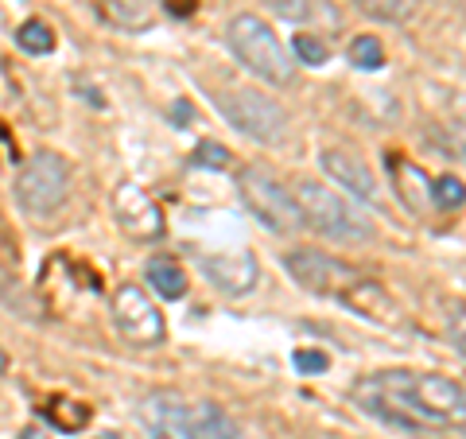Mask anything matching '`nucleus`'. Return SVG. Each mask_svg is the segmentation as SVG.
<instances>
[{"label":"nucleus","mask_w":466,"mask_h":439,"mask_svg":"<svg viewBox=\"0 0 466 439\" xmlns=\"http://www.w3.org/2000/svg\"><path fill=\"white\" fill-rule=\"evenodd\" d=\"M361 413L404 432H462L466 435V385L440 373H370L350 389Z\"/></svg>","instance_id":"f257e3e1"},{"label":"nucleus","mask_w":466,"mask_h":439,"mask_svg":"<svg viewBox=\"0 0 466 439\" xmlns=\"http://www.w3.org/2000/svg\"><path fill=\"white\" fill-rule=\"evenodd\" d=\"M284 272L296 281L303 291L311 296H327V300H339L346 307H354L358 315L373 319V323H389V327H400V307L389 300V291L361 276L358 269H350L346 260L330 257V253H319V249H291L284 253Z\"/></svg>","instance_id":"f03ea898"},{"label":"nucleus","mask_w":466,"mask_h":439,"mask_svg":"<svg viewBox=\"0 0 466 439\" xmlns=\"http://www.w3.org/2000/svg\"><path fill=\"white\" fill-rule=\"evenodd\" d=\"M291 195H296L303 226H311L315 233H323V238L342 241V245H358V241L373 238V222H370V218L361 214L350 199H342L339 191H327V183L299 179L296 187H291Z\"/></svg>","instance_id":"7ed1b4c3"},{"label":"nucleus","mask_w":466,"mask_h":439,"mask_svg":"<svg viewBox=\"0 0 466 439\" xmlns=\"http://www.w3.org/2000/svg\"><path fill=\"white\" fill-rule=\"evenodd\" d=\"M226 39H229V51L241 58V66H249L257 78H265L268 86H291V78H296V58L288 55L280 36L260 16H249V12L233 16L226 27Z\"/></svg>","instance_id":"20e7f679"},{"label":"nucleus","mask_w":466,"mask_h":439,"mask_svg":"<svg viewBox=\"0 0 466 439\" xmlns=\"http://www.w3.org/2000/svg\"><path fill=\"white\" fill-rule=\"evenodd\" d=\"M218 109H222L226 121L238 128L241 137H249L265 148H280L291 133V121L280 101L265 97L260 90H226L218 94Z\"/></svg>","instance_id":"39448f33"},{"label":"nucleus","mask_w":466,"mask_h":439,"mask_svg":"<svg viewBox=\"0 0 466 439\" xmlns=\"http://www.w3.org/2000/svg\"><path fill=\"white\" fill-rule=\"evenodd\" d=\"M12 195L27 214H55L70 199V164L55 152H35L16 171Z\"/></svg>","instance_id":"423d86ee"},{"label":"nucleus","mask_w":466,"mask_h":439,"mask_svg":"<svg viewBox=\"0 0 466 439\" xmlns=\"http://www.w3.org/2000/svg\"><path fill=\"white\" fill-rule=\"evenodd\" d=\"M238 191L241 202L253 210L257 222H265L272 233H296L303 226V214L296 207V195L291 187H284L272 171L265 168H241L238 171Z\"/></svg>","instance_id":"0eeeda50"},{"label":"nucleus","mask_w":466,"mask_h":439,"mask_svg":"<svg viewBox=\"0 0 466 439\" xmlns=\"http://www.w3.org/2000/svg\"><path fill=\"white\" fill-rule=\"evenodd\" d=\"M113 323L133 346H159L164 342V315L140 284H121L113 291Z\"/></svg>","instance_id":"6e6552de"},{"label":"nucleus","mask_w":466,"mask_h":439,"mask_svg":"<svg viewBox=\"0 0 466 439\" xmlns=\"http://www.w3.org/2000/svg\"><path fill=\"white\" fill-rule=\"evenodd\" d=\"M113 218L121 222V230L137 241H156L164 233V210L159 202L137 183H121L113 191Z\"/></svg>","instance_id":"1a4fd4ad"},{"label":"nucleus","mask_w":466,"mask_h":439,"mask_svg":"<svg viewBox=\"0 0 466 439\" xmlns=\"http://www.w3.org/2000/svg\"><path fill=\"white\" fill-rule=\"evenodd\" d=\"M202 272L210 276V284L229 291V296H249L260 281L257 257L249 249H238V253H207L202 257Z\"/></svg>","instance_id":"9d476101"},{"label":"nucleus","mask_w":466,"mask_h":439,"mask_svg":"<svg viewBox=\"0 0 466 439\" xmlns=\"http://www.w3.org/2000/svg\"><path fill=\"white\" fill-rule=\"evenodd\" d=\"M137 416L148 439H195L191 428H187V404L175 393H148L140 401Z\"/></svg>","instance_id":"9b49d317"},{"label":"nucleus","mask_w":466,"mask_h":439,"mask_svg":"<svg viewBox=\"0 0 466 439\" xmlns=\"http://www.w3.org/2000/svg\"><path fill=\"white\" fill-rule=\"evenodd\" d=\"M319 164H323V171L330 175L334 183H342L350 195H358L361 202H370V207H377L381 202V187H377L373 171L361 164L358 156H350L342 148H327L323 156H319Z\"/></svg>","instance_id":"f8f14e48"},{"label":"nucleus","mask_w":466,"mask_h":439,"mask_svg":"<svg viewBox=\"0 0 466 439\" xmlns=\"http://www.w3.org/2000/svg\"><path fill=\"white\" fill-rule=\"evenodd\" d=\"M385 168H389L392 187H397V195H400V202L408 210L420 214V210L431 207V183L416 164H408L404 156H385Z\"/></svg>","instance_id":"ddd939ff"},{"label":"nucleus","mask_w":466,"mask_h":439,"mask_svg":"<svg viewBox=\"0 0 466 439\" xmlns=\"http://www.w3.org/2000/svg\"><path fill=\"white\" fill-rule=\"evenodd\" d=\"M187 428H191L195 439H241L238 424L229 420L226 408H218V404H210V401L187 408Z\"/></svg>","instance_id":"4468645a"},{"label":"nucleus","mask_w":466,"mask_h":439,"mask_svg":"<svg viewBox=\"0 0 466 439\" xmlns=\"http://www.w3.org/2000/svg\"><path fill=\"white\" fill-rule=\"evenodd\" d=\"M144 276H148V284H152L156 296H164V300H183L187 288H191L183 265H179V260H171V257H152L148 269H144Z\"/></svg>","instance_id":"2eb2a0df"},{"label":"nucleus","mask_w":466,"mask_h":439,"mask_svg":"<svg viewBox=\"0 0 466 439\" xmlns=\"http://www.w3.org/2000/svg\"><path fill=\"white\" fill-rule=\"evenodd\" d=\"M265 5L288 24H311V20H330L334 24V12L323 8V0H265Z\"/></svg>","instance_id":"dca6fc26"},{"label":"nucleus","mask_w":466,"mask_h":439,"mask_svg":"<svg viewBox=\"0 0 466 439\" xmlns=\"http://www.w3.org/2000/svg\"><path fill=\"white\" fill-rule=\"evenodd\" d=\"M43 413H47V420L55 424V428H63V432H78V428H86V420H90V408L75 404V401H63V397L43 404Z\"/></svg>","instance_id":"f3484780"},{"label":"nucleus","mask_w":466,"mask_h":439,"mask_svg":"<svg viewBox=\"0 0 466 439\" xmlns=\"http://www.w3.org/2000/svg\"><path fill=\"white\" fill-rule=\"evenodd\" d=\"M354 5L366 12V16L373 20H385V24H400L412 16V8H416V0H354Z\"/></svg>","instance_id":"a211bd4d"},{"label":"nucleus","mask_w":466,"mask_h":439,"mask_svg":"<svg viewBox=\"0 0 466 439\" xmlns=\"http://www.w3.org/2000/svg\"><path fill=\"white\" fill-rule=\"evenodd\" d=\"M350 63L358 70H381L385 66V47L377 36H358L350 43Z\"/></svg>","instance_id":"6ab92c4d"},{"label":"nucleus","mask_w":466,"mask_h":439,"mask_svg":"<svg viewBox=\"0 0 466 439\" xmlns=\"http://www.w3.org/2000/svg\"><path fill=\"white\" fill-rule=\"evenodd\" d=\"M16 43H20L27 55H47L55 47V32L43 20H27V24H20Z\"/></svg>","instance_id":"aec40b11"},{"label":"nucleus","mask_w":466,"mask_h":439,"mask_svg":"<svg viewBox=\"0 0 466 439\" xmlns=\"http://www.w3.org/2000/svg\"><path fill=\"white\" fill-rule=\"evenodd\" d=\"M431 202L443 210H459L466 202V187L462 179H455V175H440V179L431 183Z\"/></svg>","instance_id":"412c9836"},{"label":"nucleus","mask_w":466,"mask_h":439,"mask_svg":"<svg viewBox=\"0 0 466 439\" xmlns=\"http://www.w3.org/2000/svg\"><path fill=\"white\" fill-rule=\"evenodd\" d=\"M296 58L303 66H323L327 58H330V47H327V39H319L311 32H303L296 36Z\"/></svg>","instance_id":"4be33fe9"},{"label":"nucleus","mask_w":466,"mask_h":439,"mask_svg":"<svg viewBox=\"0 0 466 439\" xmlns=\"http://www.w3.org/2000/svg\"><path fill=\"white\" fill-rule=\"evenodd\" d=\"M195 164H207V168H226V164H229V152L222 148V144L207 140V144H198V148H195Z\"/></svg>","instance_id":"5701e85b"},{"label":"nucleus","mask_w":466,"mask_h":439,"mask_svg":"<svg viewBox=\"0 0 466 439\" xmlns=\"http://www.w3.org/2000/svg\"><path fill=\"white\" fill-rule=\"evenodd\" d=\"M447 334H451V342H455L459 354L466 358V307L451 311V319H447Z\"/></svg>","instance_id":"b1692460"},{"label":"nucleus","mask_w":466,"mask_h":439,"mask_svg":"<svg viewBox=\"0 0 466 439\" xmlns=\"http://www.w3.org/2000/svg\"><path fill=\"white\" fill-rule=\"evenodd\" d=\"M291 362H296V370H303V373H323L330 365L327 354H319V350H296V358Z\"/></svg>","instance_id":"393cba45"},{"label":"nucleus","mask_w":466,"mask_h":439,"mask_svg":"<svg viewBox=\"0 0 466 439\" xmlns=\"http://www.w3.org/2000/svg\"><path fill=\"white\" fill-rule=\"evenodd\" d=\"M20 439H47V435H43L39 428H24V432H20Z\"/></svg>","instance_id":"a878e982"},{"label":"nucleus","mask_w":466,"mask_h":439,"mask_svg":"<svg viewBox=\"0 0 466 439\" xmlns=\"http://www.w3.org/2000/svg\"><path fill=\"white\" fill-rule=\"evenodd\" d=\"M8 370V354H5V350H0V373H5Z\"/></svg>","instance_id":"bb28decb"},{"label":"nucleus","mask_w":466,"mask_h":439,"mask_svg":"<svg viewBox=\"0 0 466 439\" xmlns=\"http://www.w3.org/2000/svg\"><path fill=\"white\" fill-rule=\"evenodd\" d=\"M101 439H121V435H101Z\"/></svg>","instance_id":"cd10ccee"}]
</instances>
